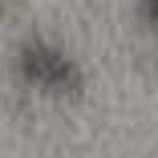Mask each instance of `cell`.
<instances>
[{
  "instance_id": "cell-1",
  "label": "cell",
  "mask_w": 158,
  "mask_h": 158,
  "mask_svg": "<svg viewBox=\"0 0 158 158\" xmlns=\"http://www.w3.org/2000/svg\"><path fill=\"white\" fill-rule=\"evenodd\" d=\"M20 73L28 85H37V89H49V93H77L81 89V73L77 65L65 57V53H57L41 41H28L20 49Z\"/></svg>"
},
{
  "instance_id": "cell-2",
  "label": "cell",
  "mask_w": 158,
  "mask_h": 158,
  "mask_svg": "<svg viewBox=\"0 0 158 158\" xmlns=\"http://www.w3.org/2000/svg\"><path fill=\"white\" fill-rule=\"evenodd\" d=\"M138 16L150 20V24H158V0H142V4H138Z\"/></svg>"
}]
</instances>
